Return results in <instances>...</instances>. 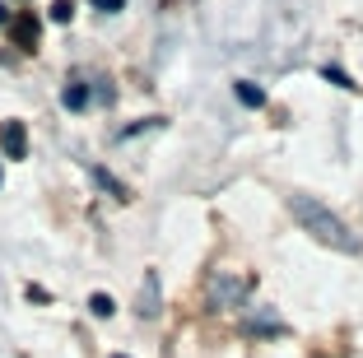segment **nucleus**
Instances as JSON below:
<instances>
[{
	"label": "nucleus",
	"mask_w": 363,
	"mask_h": 358,
	"mask_svg": "<svg viewBox=\"0 0 363 358\" xmlns=\"http://www.w3.org/2000/svg\"><path fill=\"white\" fill-rule=\"evenodd\" d=\"M321 79H326V84H335V89H350V94H354V89H359V84H354V79H350V74L340 70V65H321Z\"/></svg>",
	"instance_id": "8"
},
{
	"label": "nucleus",
	"mask_w": 363,
	"mask_h": 358,
	"mask_svg": "<svg viewBox=\"0 0 363 358\" xmlns=\"http://www.w3.org/2000/svg\"><path fill=\"white\" fill-rule=\"evenodd\" d=\"M70 14H75V0H56V5H52V19L56 23H70Z\"/></svg>",
	"instance_id": "11"
},
{
	"label": "nucleus",
	"mask_w": 363,
	"mask_h": 358,
	"mask_svg": "<svg viewBox=\"0 0 363 358\" xmlns=\"http://www.w3.org/2000/svg\"><path fill=\"white\" fill-rule=\"evenodd\" d=\"M289 214L298 219L303 233H312L321 247H331V252H345V256H359V237L350 233V223L340 219V214H331L326 205L317 201V196H289Z\"/></svg>",
	"instance_id": "1"
},
{
	"label": "nucleus",
	"mask_w": 363,
	"mask_h": 358,
	"mask_svg": "<svg viewBox=\"0 0 363 358\" xmlns=\"http://www.w3.org/2000/svg\"><path fill=\"white\" fill-rule=\"evenodd\" d=\"M61 103L70 107V112H79V107H89V84H79V79H70L61 94Z\"/></svg>",
	"instance_id": "7"
},
{
	"label": "nucleus",
	"mask_w": 363,
	"mask_h": 358,
	"mask_svg": "<svg viewBox=\"0 0 363 358\" xmlns=\"http://www.w3.org/2000/svg\"><path fill=\"white\" fill-rule=\"evenodd\" d=\"M233 94H238V103H242V107H266V89L252 84V79H238Z\"/></svg>",
	"instance_id": "6"
},
{
	"label": "nucleus",
	"mask_w": 363,
	"mask_h": 358,
	"mask_svg": "<svg viewBox=\"0 0 363 358\" xmlns=\"http://www.w3.org/2000/svg\"><path fill=\"white\" fill-rule=\"evenodd\" d=\"M247 293V279L242 274H228V270H214L210 279H205V298H210L214 307H238Z\"/></svg>",
	"instance_id": "2"
},
{
	"label": "nucleus",
	"mask_w": 363,
	"mask_h": 358,
	"mask_svg": "<svg viewBox=\"0 0 363 358\" xmlns=\"http://www.w3.org/2000/svg\"><path fill=\"white\" fill-rule=\"evenodd\" d=\"M0 181H5V172H0Z\"/></svg>",
	"instance_id": "15"
},
{
	"label": "nucleus",
	"mask_w": 363,
	"mask_h": 358,
	"mask_svg": "<svg viewBox=\"0 0 363 358\" xmlns=\"http://www.w3.org/2000/svg\"><path fill=\"white\" fill-rule=\"evenodd\" d=\"M38 33H43V23L33 19V14H14L10 38H14V47H19V52H33V47H38Z\"/></svg>",
	"instance_id": "4"
},
{
	"label": "nucleus",
	"mask_w": 363,
	"mask_h": 358,
	"mask_svg": "<svg viewBox=\"0 0 363 358\" xmlns=\"http://www.w3.org/2000/svg\"><path fill=\"white\" fill-rule=\"evenodd\" d=\"M0 158H28V130H23V121H0Z\"/></svg>",
	"instance_id": "3"
},
{
	"label": "nucleus",
	"mask_w": 363,
	"mask_h": 358,
	"mask_svg": "<svg viewBox=\"0 0 363 358\" xmlns=\"http://www.w3.org/2000/svg\"><path fill=\"white\" fill-rule=\"evenodd\" d=\"M89 312H94V316H112V312H117V303H112L107 293H94V298H89Z\"/></svg>",
	"instance_id": "10"
},
{
	"label": "nucleus",
	"mask_w": 363,
	"mask_h": 358,
	"mask_svg": "<svg viewBox=\"0 0 363 358\" xmlns=\"http://www.w3.org/2000/svg\"><path fill=\"white\" fill-rule=\"evenodd\" d=\"M159 274H145V284H140V316H159Z\"/></svg>",
	"instance_id": "5"
},
{
	"label": "nucleus",
	"mask_w": 363,
	"mask_h": 358,
	"mask_svg": "<svg viewBox=\"0 0 363 358\" xmlns=\"http://www.w3.org/2000/svg\"><path fill=\"white\" fill-rule=\"evenodd\" d=\"M0 23H5V28L14 23V14H10V5H5V0H0Z\"/></svg>",
	"instance_id": "12"
},
{
	"label": "nucleus",
	"mask_w": 363,
	"mask_h": 358,
	"mask_svg": "<svg viewBox=\"0 0 363 358\" xmlns=\"http://www.w3.org/2000/svg\"><path fill=\"white\" fill-rule=\"evenodd\" d=\"M94 5H103V10H121V0H94Z\"/></svg>",
	"instance_id": "13"
},
{
	"label": "nucleus",
	"mask_w": 363,
	"mask_h": 358,
	"mask_svg": "<svg viewBox=\"0 0 363 358\" xmlns=\"http://www.w3.org/2000/svg\"><path fill=\"white\" fill-rule=\"evenodd\" d=\"M107 358H126V354H107Z\"/></svg>",
	"instance_id": "14"
},
{
	"label": "nucleus",
	"mask_w": 363,
	"mask_h": 358,
	"mask_svg": "<svg viewBox=\"0 0 363 358\" xmlns=\"http://www.w3.org/2000/svg\"><path fill=\"white\" fill-rule=\"evenodd\" d=\"M247 330H261V335H279V330H284V326H279L275 316H266V312H257V316H252V321H247Z\"/></svg>",
	"instance_id": "9"
}]
</instances>
